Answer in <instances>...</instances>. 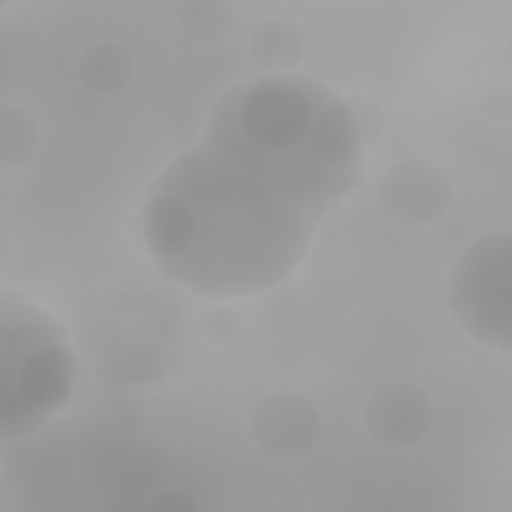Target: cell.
Here are the masks:
<instances>
[{
    "label": "cell",
    "instance_id": "obj_2",
    "mask_svg": "<svg viewBox=\"0 0 512 512\" xmlns=\"http://www.w3.org/2000/svg\"><path fill=\"white\" fill-rule=\"evenodd\" d=\"M202 146L314 222L360 184L362 132L348 102L294 74L248 80L212 106Z\"/></svg>",
    "mask_w": 512,
    "mask_h": 512
},
{
    "label": "cell",
    "instance_id": "obj_3",
    "mask_svg": "<svg viewBox=\"0 0 512 512\" xmlns=\"http://www.w3.org/2000/svg\"><path fill=\"white\" fill-rule=\"evenodd\" d=\"M0 324V432L16 438L66 404L74 356L64 328L20 294H2Z\"/></svg>",
    "mask_w": 512,
    "mask_h": 512
},
{
    "label": "cell",
    "instance_id": "obj_1",
    "mask_svg": "<svg viewBox=\"0 0 512 512\" xmlns=\"http://www.w3.org/2000/svg\"><path fill=\"white\" fill-rule=\"evenodd\" d=\"M314 220L206 146L176 156L150 184L142 236L164 278L206 298H246L304 258Z\"/></svg>",
    "mask_w": 512,
    "mask_h": 512
}]
</instances>
